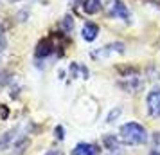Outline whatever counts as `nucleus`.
Segmentation results:
<instances>
[{"label": "nucleus", "instance_id": "f3484780", "mask_svg": "<svg viewBox=\"0 0 160 155\" xmlns=\"http://www.w3.org/2000/svg\"><path fill=\"white\" fill-rule=\"evenodd\" d=\"M72 2H78V0H72Z\"/></svg>", "mask_w": 160, "mask_h": 155}, {"label": "nucleus", "instance_id": "0eeeda50", "mask_svg": "<svg viewBox=\"0 0 160 155\" xmlns=\"http://www.w3.org/2000/svg\"><path fill=\"white\" fill-rule=\"evenodd\" d=\"M97 153H99L97 146L88 144V142H79L72 152V155H97Z\"/></svg>", "mask_w": 160, "mask_h": 155}, {"label": "nucleus", "instance_id": "dca6fc26", "mask_svg": "<svg viewBox=\"0 0 160 155\" xmlns=\"http://www.w3.org/2000/svg\"><path fill=\"white\" fill-rule=\"evenodd\" d=\"M47 155H61V153H59V150H49Z\"/></svg>", "mask_w": 160, "mask_h": 155}, {"label": "nucleus", "instance_id": "f257e3e1", "mask_svg": "<svg viewBox=\"0 0 160 155\" xmlns=\"http://www.w3.org/2000/svg\"><path fill=\"white\" fill-rule=\"evenodd\" d=\"M119 139L122 144H128V146H140V144L148 142V132L142 125L131 121V123H126L121 126Z\"/></svg>", "mask_w": 160, "mask_h": 155}, {"label": "nucleus", "instance_id": "2eb2a0df", "mask_svg": "<svg viewBox=\"0 0 160 155\" xmlns=\"http://www.w3.org/2000/svg\"><path fill=\"white\" fill-rule=\"evenodd\" d=\"M119 112H121V110H115V112H112V114L108 116V121H113V119H115L117 116H119Z\"/></svg>", "mask_w": 160, "mask_h": 155}, {"label": "nucleus", "instance_id": "423d86ee", "mask_svg": "<svg viewBox=\"0 0 160 155\" xmlns=\"http://www.w3.org/2000/svg\"><path fill=\"white\" fill-rule=\"evenodd\" d=\"M121 85H122V89H126L128 92H137L144 87V81H142V78L138 76V74H133V76H126L121 80Z\"/></svg>", "mask_w": 160, "mask_h": 155}, {"label": "nucleus", "instance_id": "f8f14e48", "mask_svg": "<svg viewBox=\"0 0 160 155\" xmlns=\"http://www.w3.org/2000/svg\"><path fill=\"white\" fill-rule=\"evenodd\" d=\"M61 27H63V31H65V33H70V31H72V27H74L72 18H70V16H65V18H63V22H61Z\"/></svg>", "mask_w": 160, "mask_h": 155}, {"label": "nucleus", "instance_id": "7ed1b4c3", "mask_svg": "<svg viewBox=\"0 0 160 155\" xmlns=\"http://www.w3.org/2000/svg\"><path fill=\"white\" fill-rule=\"evenodd\" d=\"M102 144L106 146V155H124V150L121 146V139L113 137V135H104L102 137Z\"/></svg>", "mask_w": 160, "mask_h": 155}, {"label": "nucleus", "instance_id": "1a4fd4ad", "mask_svg": "<svg viewBox=\"0 0 160 155\" xmlns=\"http://www.w3.org/2000/svg\"><path fill=\"white\" fill-rule=\"evenodd\" d=\"M81 6L87 15H95L101 9V0H81Z\"/></svg>", "mask_w": 160, "mask_h": 155}, {"label": "nucleus", "instance_id": "ddd939ff", "mask_svg": "<svg viewBox=\"0 0 160 155\" xmlns=\"http://www.w3.org/2000/svg\"><path fill=\"white\" fill-rule=\"evenodd\" d=\"M6 45H8V42H6V36H4V33H2V29H0V52L6 49Z\"/></svg>", "mask_w": 160, "mask_h": 155}, {"label": "nucleus", "instance_id": "9b49d317", "mask_svg": "<svg viewBox=\"0 0 160 155\" xmlns=\"http://www.w3.org/2000/svg\"><path fill=\"white\" fill-rule=\"evenodd\" d=\"M151 152L160 155V132H155L151 137Z\"/></svg>", "mask_w": 160, "mask_h": 155}, {"label": "nucleus", "instance_id": "f03ea898", "mask_svg": "<svg viewBox=\"0 0 160 155\" xmlns=\"http://www.w3.org/2000/svg\"><path fill=\"white\" fill-rule=\"evenodd\" d=\"M108 13L112 16H115V18H121V20H124V22H128L130 20V11H128V8L124 6L121 0H110L108 4Z\"/></svg>", "mask_w": 160, "mask_h": 155}, {"label": "nucleus", "instance_id": "6e6552de", "mask_svg": "<svg viewBox=\"0 0 160 155\" xmlns=\"http://www.w3.org/2000/svg\"><path fill=\"white\" fill-rule=\"evenodd\" d=\"M99 34V27L92 22H87L85 23V27H83V38L87 40V42H94L95 38Z\"/></svg>", "mask_w": 160, "mask_h": 155}, {"label": "nucleus", "instance_id": "4468645a", "mask_svg": "<svg viewBox=\"0 0 160 155\" xmlns=\"http://www.w3.org/2000/svg\"><path fill=\"white\" fill-rule=\"evenodd\" d=\"M54 133H58V139H63V128H61V126H58Z\"/></svg>", "mask_w": 160, "mask_h": 155}, {"label": "nucleus", "instance_id": "9d476101", "mask_svg": "<svg viewBox=\"0 0 160 155\" xmlns=\"http://www.w3.org/2000/svg\"><path fill=\"white\" fill-rule=\"evenodd\" d=\"M68 72H70V76H72V78H76V74H78V72H81V76H83V78H87V76H88L87 67H81V65H78V63H72V65H70V69H68Z\"/></svg>", "mask_w": 160, "mask_h": 155}, {"label": "nucleus", "instance_id": "39448f33", "mask_svg": "<svg viewBox=\"0 0 160 155\" xmlns=\"http://www.w3.org/2000/svg\"><path fill=\"white\" fill-rule=\"evenodd\" d=\"M113 52H117V54H122V52H124V44L117 42V44L104 45V47H101V49H97V51L92 52V58H106V56L113 54Z\"/></svg>", "mask_w": 160, "mask_h": 155}, {"label": "nucleus", "instance_id": "20e7f679", "mask_svg": "<svg viewBox=\"0 0 160 155\" xmlns=\"http://www.w3.org/2000/svg\"><path fill=\"white\" fill-rule=\"evenodd\" d=\"M148 110L153 117H160V89H153L149 94H148Z\"/></svg>", "mask_w": 160, "mask_h": 155}]
</instances>
